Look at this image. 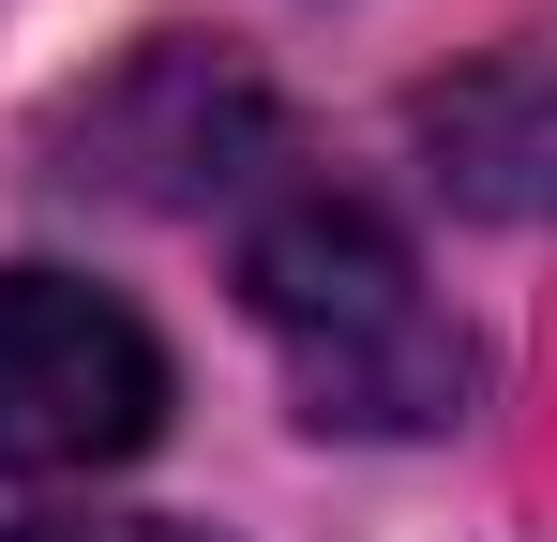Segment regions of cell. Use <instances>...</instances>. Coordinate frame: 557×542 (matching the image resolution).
<instances>
[{"mask_svg":"<svg viewBox=\"0 0 557 542\" xmlns=\"http://www.w3.org/2000/svg\"><path fill=\"white\" fill-rule=\"evenodd\" d=\"M242 301H257V332L286 347L301 422H332V438H437V422H467V392H482V361H467L453 301L422 286L407 226L362 211V196H317V181L272 196L242 226Z\"/></svg>","mask_w":557,"mask_h":542,"instance_id":"obj_1","label":"cell"},{"mask_svg":"<svg viewBox=\"0 0 557 542\" xmlns=\"http://www.w3.org/2000/svg\"><path fill=\"white\" fill-rule=\"evenodd\" d=\"M166 438V347L91 271H0V482H91Z\"/></svg>","mask_w":557,"mask_h":542,"instance_id":"obj_2","label":"cell"},{"mask_svg":"<svg viewBox=\"0 0 557 542\" xmlns=\"http://www.w3.org/2000/svg\"><path fill=\"white\" fill-rule=\"evenodd\" d=\"M422 181L482 226H557V61H482L407 106Z\"/></svg>","mask_w":557,"mask_h":542,"instance_id":"obj_4","label":"cell"},{"mask_svg":"<svg viewBox=\"0 0 557 542\" xmlns=\"http://www.w3.org/2000/svg\"><path fill=\"white\" fill-rule=\"evenodd\" d=\"M0 542H211V528H182V513H15Z\"/></svg>","mask_w":557,"mask_h":542,"instance_id":"obj_5","label":"cell"},{"mask_svg":"<svg viewBox=\"0 0 557 542\" xmlns=\"http://www.w3.org/2000/svg\"><path fill=\"white\" fill-rule=\"evenodd\" d=\"M257 167H272V90L242 76V61H211V46H151V61L76 121V181L166 196V211L242 196Z\"/></svg>","mask_w":557,"mask_h":542,"instance_id":"obj_3","label":"cell"}]
</instances>
